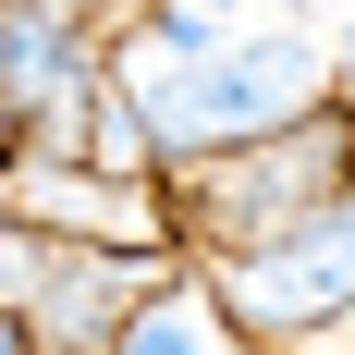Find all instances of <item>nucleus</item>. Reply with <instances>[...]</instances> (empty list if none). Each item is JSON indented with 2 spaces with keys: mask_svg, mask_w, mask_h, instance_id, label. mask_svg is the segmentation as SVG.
<instances>
[{
  "mask_svg": "<svg viewBox=\"0 0 355 355\" xmlns=\"http://www.w3.org/2000/svg\"><path fill=\"white\" fill-rule=\"evenodd\" d=\"M343 110H355V12H343Z\"/></svg>",
  "mask_w": 355,
  "mask_h": 355,
  "instance_id": "6",
  "label": "nucleus"
},
{
  "mask_svg": "<svg viewBox=\"0 0 355 355\" xmlns=\"http://www.w3.org/2000/svg\"><path fill=\"white\" fill-rule=\"evenodd\" d=\"M220 306H233V331L245 343H306V331H331L355 306V196H331L319 220H294V233H270V245L220 257Z\"/></svg>",
  "mask_w": 355,
  "mask_h": 355,
  "instance_id": "3",
  "label": "nucleus"
},
{
  "mask_svg": "<svg viewBox=\"0 0 355 355\" xmlns=\"http://www.w3.org/2000/svg\"><path fill=\"white\" fill-rule=\"evenodd\" d=\"M343 49H319V37L294 25H220L209 0H172L159 25L123 49V98L147 110V135H159V159H220V147H257V135H294V123H319V86Z\"/></svg>",
  "mask_w": 355,
  "mask_h": 355,
  "instance_id": "1",
  "label": "nucleus"
},
{
  "mask_svg": "<svg viewBox=\"0 0 355 355\" xmlns=\"http://www.w3.org/2000/svg\"><path fill=\"white\" fill-rule=\"evenodd\" d=\"M0 86H12V135H49V159H62V135L98 110V73H86V37H73L62 0H0Z\"/></svg>",
  "mask_w": 355,
  "mask_h": 355,
  "instance_id": "4",
  "label": "nucleus"
},
{
  "mask_svg": "<svg viewBox=\"0 0 355 355\" xmlns=\"http://www.w3.org/2000/svg\"><path fill=\"white\" fill-rule=\"evenodd\" d=\"M331 196H355V110L343 123H294V135H257V147H220V159H184L172 184V220L196 233L209 257H245L294 220H319Z\"/></svg>",
  "mask_w": 355,
  "mask_h": 355,
  "instance_id": "2",
  "label": "nucleus"
},
{
  "mask_svg": "<svg viewBox=\"0 0 355 355\" xmlns=\"http://www.w3.org/2000/svg\"><path fill=\"white\" fill-rule=\"evenodd\" d=\"M343 355H355V343H343Z\"/></svg>",
  "mask_w": 355,
  "mask_h": 355,
  "instance_id": "7",
  "label": "nucleus"
},
{
  "mask_svg": "<svg viewBox=\"0 0 355 355\" xmlns=\"http://www.w3.org/2000/svg\"><path fill=\"white\" fill-rule=\"evenodd\" d=\"M110 355H233V306L159 282V294H135V306L110 319Z\"/></svg>",
  "mask_w": 355,
  "mask_h": 355,
  "instance_id": "5",
  "label": "nucleus"
}]
</instances>
